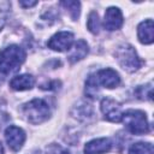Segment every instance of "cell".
Wrapping results in <instances>:
<instances>
[{
  "label": "cell",
  "instance_id": "3957f363",
  "mask_svg": "<svg viewBox=\"0 0 154 154\" xmlns=\"http://www.w3.org/2000/svg\"><path fill=\"white\" fill-rule=\"evenodd\" d=\"M125 128L134 135H144L149 132L147 114L141 109H128L122 116Z\"/></svg>",
  "mask_w": 154,
  "mask_h": 154
},
{
  "label": "cell",
  "instance_id": "ffe728a7",
  "mask_svg": "<svg viewBox=\"0 0 154 154\" xmlns=\"http://www.w3.org/2000/svg\"><path fill=\"white\" fill-rule=\"evenodd\" d=\"M8 10H10V2L2 1L0 2V31L6 24L7 16H8Z\"/></svg>",
  "mask_w": 154,
  "mask_h": 154
},
{
  "label": "cell",
  "instance_id": "2e32d148",
  "mask_svg": "<svg viewBox=\"0 0 154 154\" xmlns=\"http://www.w3.org/2000/svg\"><path fill=\"white\" fill-rule=\"evenodd\" d=\"M154 148L150 142H136L130 146L128 154H153Z\"/></svg>",
  "mask_w": 154,
  "mask_h": 154
},
{
  "label": "cell",
  "instance_id": "9a60e30c",
  "mask_svg": "<svg viewBox=\"0 0 154 154\" xmlns=\"http://www.w3.org/2000/svg\"><path fill=\"white\" fill-rule=\"evenodd\" d=\"M99 90H100V85L97 83L96 76L95 73L89 75V77L85 81V88H84V93L90 99H95L99 95Z\"/></svg>",
  "mask_w": 154,
  "mask_h": 154
},
{
  "label": "cell",
  "instance_id": "9c48e42d",
  "mask_svg": "<svg viewBox=\"0 0 154 154\" xmlns=\"http://www.w3.org/2000/svg\"><path fill=\"white\" fill-rule=\"evenodd\" d=\"M123 23H124L123 13L118 7L111 6V7H108L106 10L105 18H103V26L107 30H109V31L118 30V29L122 28Z\"/></svg>",
  "mask_w": 154,
  "mask_h": 154
},
{
  "label": "cell",
  "instance_id": "5bb4252c",
  "mask_svg": "<svg viewBox=\"0 0 154 154\" xmlns=\"http://www.w3.org/2000/svg\"><path fill=\"white\" fill-rule=\"evenodd\" d=\"M71 114L78 120L87 122V120H89L94 117V111H93L91 105L81 101L76 106H73V108L71 111Z\"/></svg>",
  "mask_w": 154,
  "mask_h": 154
},
{
  "label": "cell",
  "instance_id": "d6986e66",
  "mask_svg": "<svg viewBox=\"0 0 154 154\" xmlns=\"http://www.w3.org/2000/svg\"><path fill=\"white\" fill-rule=\"evenodd\" d=\"M136 95L140 100H149L152 101L153 99V88H152V84H146V85H140L137 89H136Z\"/></svg>",
  "mask_w": 154,
  "mask_h": 154
},
{
  "label": "cell",
  "instance_id": "7a4b0ae2",
  "mask_svg": "<svg viewBox=\"0 0 154 154\" xmlns=\"http://www.w3.org/2000/svg\"><path fill=\"white\" fill-rule=\"evenodd\" d=\"M22 112L25 119L34 125L41 124L48 120L51 117L49 105L43 99H32L31 101L24 103L22 107Z\"/></svg>",
  "mask_w": 154,
  "mask_h": 154
},
{
  "label": "cell",
  "instance_id": "4fadbf2b",
  "mask_svg": "<svg viewBox=\"0 0 154 154\" xmlns=\"http://www.w3.org/2000/svg\"><path fill=\"white\" fill-rule=\"evenodd\" d=\"M72 51L69 53L67 55V60L71 63V64H75L79 60H82L83 58H85V55L89 53V46L88 43L84 41V40H78L73 47L71 48Z\"/></svg>",
  "mask_w": 154,
  "mask_h": 154
},
{
  "label": "cell",
  "instance_id": "ba28073f",
  "mask_svg": "<svg viewBox=\"0 0 154 154\" xmlns=\"http://www.w3.org/2000/svg\"><path fill=\"white\" fill-rule=\"evenodd\" d=\"M95 76H96L99 85H102L105 88L113 89L120 84L119 73L113 69H109V67L101 69L95 73Z\"/></svg>",
  "mask_w": 154,
  "mask_h": 154
},
{
  "label": "cell",
  "instance_id": "7c38bea8",
  "mask_svg": "<svg viewBox=\"0 0 154 154\" xmlns=\"http://www.w3.org/2000/svg\"><path fill=\"white\" fill-rule=\"evenodd\" d=\"M35 85V78L31 75L24 73V75H18L14 76L10 81V87L13 90L17 91H23V90H29Z\"/></svg>",
  "mask_w": 154,
  "mask_h": 154
},
{
  "label": "cell",
  "instance_id": "5b68a950",
  "mask_svg": "<svg viewBox=\"0 0 154 154\" xmlns=\"http://www.w3.org/2000/svg\"><path fill=\"white\" fill-rule=\"evenodd\" d=\"M101 112L106 120L112 123H119L122 122V106L118 101L111 99V97H103L100 103Z\"/></svg>",
  "mask_w": 154,
  "mask_h": 154
},
{
  "label": "cell",
  "instance_id": "8992f818",
  "mask_svg": "<svg viewBox=\"0 0 154 154\" xmlns=\"http://www.w3.org/2000/svg\"><path fill=\"white\" fill-rule=\"evenodd\" d=\"M47 46L57 52H67L73 46V34L70 31H59L48 40Z\"/></svg>",
  "mask_w": 154,
  "mask_h": 154
},
{
  "label": "cell",
  "instance_id": "ac0fdd59",
  "mask_svg": "<svg viewBox=\"0 0 154 154\" xmlns=\"http://www.w3.org/2000/svg\"><path fill=\"white\" fill-rule=\"evenodd\" d=\"M100 19H99V14L95 12V11H91L90 13H89V16H88V20H87V28H88V30L91 32V34H94V35H96V34H99V31H100Z\"/></svg>",
  "mask_w": 154,
  "mask_h": 154
},
{
  "label": "cell",
  "instance_id": "44dd1931",
  "mask_svg": "<svg viewBox=\"0 0 154 154\" xmlns=\"http://www.w3.org/2000/svg\"><path fill=\"white\" fill-rule=\"evenodd\" d=\"M47 154H70V150L60 144L52 143L47 147Z\"/></svg>",
  "mask_w": 154,
  "mask_h": 154
},
{
  "label": "cell",
  "instance_id": "30bf717a",
  "mask_svg": "<svg viewBox=\"0 0 154 154\" xmlns=\"http://www.w3.org/2000/svg\"><path fill=\"white\" fill-rule=\"evenodd\" d=\"M112 148V141L107 137L94 138L85 143L84 154H105Z\"/></svg>",
  "mask_w": 154,
  "mask_h": 154
},
{
  "label": "cell",
  "instance_id": "e0dca14e",
  "mask_svg": "<svg viewBox=\"0 0 154 154\" xmlns=\"http://www.w3.org/2000/svg\"><path fill=\"white\" fill-rule=\"evenodd\" d=\"M60 5L65 10L69 11V13H70V16H71V18L73 20L78 19L79 13H81V2L79 1H70V0H67V1H61Z\"/></svg>",
  "mask_w": 154,
  "mask_h": 154
},
{
  "label": "cell",
  "instance_id": "8fae6325",
  "mask_svg": "<svg viewBox=\"0 0 154 154\" xmlns=\"http://www.w3.org/2000/svg\"><path fill=\"white\" fill-rule=\"evenodd\" d=\"M137 37L141 43L150 45L154 41V24L152 19L141 22L137 26Z\"/></svg>",
  "mask_w": 154,
  "mask_h": 154
},
{
  "label": "cell",
  "instance_id": "cb8c5ba5",
  "mask_svg": "<svg viewBox=\"0 0 154 154\" xmlns=\"http://www.w3.org/2000/svg\"><path fill=\"white\" fill-rule=\"evenodd\" d=\"M4 147H2V144H1V142H0V154H4Z\"/></svg>",
  "mask_w": 154,
  "mask_h": 154
},
{
  "label": "cell",
  "instance_id": "7402d4cb",
  "mask_svg": "<svg viewBox=\"0 0 154 154\" xmlns=\"http://www.w3.org/2000/svg\"><path fill=\"white\" fill-rule=\"evenodd\" d=\"M37 4V1H19V5L24 8H28V7H32Z\"/></svg>",
  "mask_w": 154,
  "mask_h": 154
},
{
  "label": "cell",
  "instance_id": "6da1fadb",
  "mask_svg": "<svg viewBox=\"0 0 154 154\" xmlns=\"http://www.w3.org/2000/svg\"><path fill=\"white\" fill-rule=\"evenodd\" d=\"M26 53L18 45H10L0 49V70L5 73H12L19 70L25 61Z\"/></svg>",
  "mask_w": 154,
  "mask_h": 154
},
{
  "label": "cell",
  "instance_id": "d4e9b609",
  "mask_svg": "<svg viewBox=\"0 0 154 154\" xmlns=\"http://www.w3.org/2000/svg\"><path fill=\"white\" fill-rule=\"evenodd\" d=\"M30 154H40V150H37V149H36V150H34V152H31Z\"/></svg>",
  "mask_w": 154,
  "mask_h": 154
},
{
  "label": "cell",
  "instance_id": "277c9868",
  "mask_svg": "<svg viewBox=\"0 0 154 154\" xmlns=\"http://www.w3.org/2000/svg\"><path fill=\"white\" fill-rule=\"evenodd\" d=\"M114 55L120 67L126 72H135L142 66V60L137 55L135 48L129 43H123L118 46Z\"/></svg>",
  "mask_w": 154,
  "mask_h": 154
},
{
  "label": "cell",
  "instance_id": "603a6c76",
  "mask_svg": "<svg viewBox=\"0 0 154 154\" xmlns=\"http://www.w3.org/2000/svg\"><path fill=\"white\" fill-rule=\"evenodd\" d=\"M5 77H6V75L0 70V85L4 83V81H5Z\"/></svg>",
  "mask_w": 154,
  "mask_h": 154
},
{
  "label": "cell",
  "instance_id": "52a82bcc",
  "mask_svg": "<svg viewBox=\"0 0 154 154\" xmlns=\"http://www.w3.org/2000/svg\"><path fill=\"white\" fill-rule=\"evenodd\" d=\"M5 140L7 146L13 152H18L25 142V132L23 129L16 125H10L5 130Z\"/></svg>",
  "mask_w": 154,
  "mask_h": 154
}]
</instances>
